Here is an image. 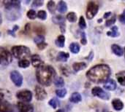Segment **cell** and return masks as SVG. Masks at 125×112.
Returning <instances> with one entry per match:
<instances>
[{
	"label": "cell",
	"mask_w": 125,
	"mask_h": 112,
	"mask_svg": "<svg viewBox=\"0 0 125 112\" xmlns=\"http://www.w3.org/2000/svg\"><path fill=\"white\" fill-rule=\"evenodd\" d=\"M111 74L110 67L106 64H99L93 66L86 73L87 78L94 83H105Z\"/></svg>",
	"instance_id": "cell-1"
},
{
	"label": "cell",
	"mask_w": 125,
	"mask_h": 112,
	"mask_svg": "<svg viewBox=\"0 0 125 112\" xmlns=\"http://www.w3.org/2000/svg\"><path fill=\"white\" fill-rule=\"evenodd\" d=\"M56 76V71L50 66H41L37 71V79L42 85L49 86L54 77Z\"/></svg>",
	"instance_id": "cell-2"
},
{
	"label": "cell",
	"mask_w": 125,
	"mask_h": 112,
	"mask_svg": "<svg viewBox=\"0 0 125 112\" xmlns=\"http://www.w3.org/2000/svg\"><path fill=\"white\" fill-rule=\"evenodd\" d=\"M12 54L16 58H23L30 54V50L26 46H14L12 48Z\"/></svg>",
	"instance_id": "cell-3"
},
{
	"label": "cell",
	"mask_w": 125,
	"mask_h": 112,
	"mask_svg": "<svg viewBox=\"0 0 125 112\" xmlns=\"http://www.w3.org/2000/svg\"><path fill=\"white\" fill-rule=\"evenodd\" d=\"M12 60L11 53L5 48L0 47V64L3 66L9 65Z\"/></svg>",
	"instance_id": "cell-4"
},
{
	"label": "cell",
	"mask_w": 125,
	"mask_h": 112,
	"mask_svg": "<svg viewBox=\"0 0 125 112\" xmlns=\"http://www.w3.org/2000/svg\"><path fill=\"white\" fill-rule=\"evenodd\" d=\"M99 9V5L95 1H89L86 9V17L88 19H92L97 13Z\"/></svg>",
	"instance_id": "cell-5"
},
{
	"label": "cell",
	"mask_w": 125,
	"mask_h": 112,
	"mask_svg": "<svg viewBox=\"0 0 125 112\" xmlns=\"http://www.w3.org/2000/svg\"><path fill=\"white\" fill-rule=\"evenodd\" d=\"M92 93L94 96H97L100 98L105 100V101L109 100L110 98V95L107 93L106 92H105L100 87H94L92 90Z\"/></svg>",
	"instance_id": "cell-6"
},
{
	"label": "cell",
	"mask_w": 125,
	"mask_h": 112,
	"mask_svg": "<svg viewBox=\"0 0 125 112\" xmlns=\"http://www.w3.org/2000/svg\"><path fill=\"white\" fill-rule=\"evenodd\" d=\"M17 98L23 102H29L32 98V93L29 90H23L20 91L16 95Z\"/></svg>",
	"instance_id": "cell-7"
},
{
	"label": "cell",
	"mask_w": 125,
	"mask_h": 112,
	"mask_svg": "<svg viewBox=\"0 0 125 112\" xmlns=\"http://www.w3.org/2000/svg\"><path fill=\"white\" fill-rule=\"evenodd\" d=\"M10 79L17 87L21 86L23 82V77L18 71H12L10 74Z\"/></svg>",
	"instance_id": "cell-8"
},
{
	"label": "cell",
	"mask_w": 125,
	"mask_h": 112,
	"mask_svg": "<svg viewBox=\"0 0 125 112\" xmlns=\"http://www.w3.org/2000/svg\"><path fill=\"white\" fill-rule=\"evenodd\" d=\"M35 95L38 101H42L47 97V93L42 87L37 85L35 87Z\"/></svg>",
	"instance_id": "cell-9"
},
{
	"label": "cell",
	"mask_w": 125,
	"mask_h": 112,
	"mask_svg": "<svg viewBox=\"0 0 125 112\" xmlns=\"http://www.w3.org/2000/svg\"><path fill=\"white\" fill-rule=\"evenodd\" d=\"M18 109L19 110V112H33L34 111L32 105L26 103L24 102L18 103Z\"/></svg>",
	"instance_id": "cell-10"
},
{
	"label": "cell",
	"mask_w": 125,
	"mask_h": 112,
	"mask_svg": "<svg viewBox=\"0 0 125 112\" xmlns=\"http://www.w3.org/2000/svg\"><path fill=\"white\" fill-rule=\"evenodd\" d=\"M13 106L7 101H0V112H13Z\"/></svg>",
	"instance_id": "cell-11"
},
{
	"label": "cell",
	"mask_w": 125,
	"mask_h": 112,
	"mask_svg": "<svg viewBox=\"0 0 125 112\" xmlns=\"http://www.w3.org/2000/svg\"><path fill=\"white\" fill-rule=\"evenodd\" d=\"M31 63H32L33 66H34L37 69L43 65L42 61L38 55H34L31 56Z\"/></svg>",
	"instance_id": "cell-12"
},
{
	"label": "cell",
	"mask_w": 125,
	"mask_h": 112,
	"mask_svg": "<svg viewBox=\"0 0 125 112\" xmlns=\"http://www.w3.org/2000/svg\"><path fill=\"white\" fill-rule=\"evenodd\" d=\"M104 87H105V89L110 90V91L115 90L116 88V83L114 79H108L104 84Z\"/></svg>",
	"instance_id": "cell-13"
},
{
	"label": "cell",
	"mask_w": 125,
	"mask_h": 112,
	"mask_svg": "<svg viewBox=\"0 0 125 112\" xmlns=\"http://www.w3.org/2000/svg\"><path fill=\"white\" fill-rule=\"evenodd\" d=\"M112 105H113V107L114 109L116 110V111H121L124 108V103L122 101H120L119 99L118 98H116V99H114L112 101Z\"/></svg>",
	"instance_id": "cell-14"
},
{
	"label": "cell",
	"mask_w": 125,
	"mask_h": 112,
	"mask_svg": "<svg viewBox=\"0 0 125 112\" xmlns=\"http://www.w3.org/2000/svg\"><path fill=\"white\" fill-rule=\"evenodd\" d=\"M111 49L114 52V54H116L118 56H122L124 54V50L118 44H113L111 46Z\"/></svg>",
	"instance_id": "cell-15"
},
{
	"label": "cell",
	"mask_w": 125,
	"mask_h": 112,
	"mask_svg": "<svg viewBox=\"0 0 125 112\" xmlns=\"http://www.w3.org/2000/svg\"><path fill=\"white\" fill-rule=\"evenodd\" d=\"M86 64L83 62H81V63H73V70L75 71V72H78L79 71H81L84 69L86 68Z\"/></svg>",
	"instance_id": "cell-16"
},
{
	"label": "cell",
	"mask_w": 125,
	"mask_h": 112,
	"mask_svg": "<svg viewBox=\"0 0 125 112\" xmlns=\"http://www.w3.org/2000/svg\"><path fill=\"white\" fill-rule=\"evenodd\" d=\"M82 98H81V95L80 93H73L72 94V95L70 96V101L73 103H77L78 102H80L81 101Z\"/></svg>",
	"instance_id": "cell-17"
},
{
	"label": "cell",
	"mask_w": 125,
	"mask_h": 112,
	"mask_svg": "<svg viewBox=\"0 0 125 112\" xmlns=\"http://www.w3.org/2000/svg\"><path fill=\"white\" fill-rule=\"evenodd\" d=\"M57 9L61 13H64L65 12H67V6L66 2H64L63 1H60L59 2V4H58Z\"/></svg>",
	"instance_id": "cell-18"
},
{
	"label": "cell",
	"mask_w": 125,
	"mask_h": 112,
	"mask_svg": "<svg viewBox=\"0 0 125 112\" xmlns=\"http://www.w3.org/2000/svg\"><path fill=\"white\" fill-rule=\"evenodd\" d=\"M119 32L118 30V27L114 26L111 28V31H108L107 32V35L111 37H117L119 36Z\"/></svg>",
	"instance_id": "cell-19"
},
{
	"label": "cell",
	"mask_w": 125,
	"mask_h": 112,
	"mask_svg": "<svg viewBox=\"0 0 125 112\" xmlns=\"http://www.w3.org/2000/svg\"><path fill=\"white\" fill-rule=\"evenodd\" d=\"M116 78L120 85L125 86V71H121L116 74Z\"/></svg>",
	"instance_id": "cell-20"
},
{
	"label": "cell",
	"mask_w": 125,
	"mask_h": 112,
	"mask_svg": "<svg viewBox=\"0 0 125 112\" xmlns=\"http://www.w3.org/2000/svg\"><path fill=\"white\" fill-rule=\"evenodd\" d=\"M53 21L56 24H59L60 26H63L64 25L65 23V18L62 15H56L53 17Z\"/></svg>",
	"instance_id": "cell-21"
},
{
	"label": "cell",
	"mask_w": 125,
	"mask_h": 112,
	"mask_svg": "<svg viewBox=\"0 0 125 112\" xmlns=\"http://www.w3.org/2000/svg\"><path fill=\"white\" fill-rule=\"evenodd\" d=\"M70 57V55L64 52H59L57 55V59L62 62H66Z\"/></svg>",
	"instance_id": "cell-22"
},
{
	"label": "cell",
	"mask_w": 125,
	"mask_h": 112,
	"mask_svg": "<svg viewBox=\"0 0 125 112\" xmlns=\"http://www.w3.org/2000/svg\"><path fill=\"white\" fill-rule=\"evenodd\" d=\"M70 51L73 53L77 54L80 51V46H79V44L78 43L73 42V43L70 44Z\"/></svg>",
	"instance_id": "cell-23"
},
{
	"label": "cell",
	"mask_w": 125,
	"mask_h": 112,
	"mask_svg": "<svg viewBox=\"0 0 125 112\" xmlns=\"http://www.w3.org/2000/svg\"><path fill=\"white\" fill-rule=\"evenodd\" d=\"M64 42H65V38L64 36L63 35H60L59 36H58L57 39L56 40V44L59 47H63L64 46Z\"/></svg>",
	"instance_id": "cell-24"
},
{
	"label": "cell",
	"mask_w": 125,
	"mask_h": 112,
	"mask_svg": "<svg viewBox=\"0 0 125 112\" xmlns=\"http://www.w3.org/2000/svg\"><path fill=\"white\" fill-rule=\"evenodd\" d=\"M47 7H48V10H49L51 13H53V12H55V9H56V4H55V2L53 1H49L48 2Z\"/></svg>",
	"instance_id": "cell-25"
},
{
	"label": "cell",
	"mask_w": 125,
	"mask_h": 112,
	"mask_svg": "<svg viewBox=\"0 0 125 112\" xmlns=\"http://www.w3.org/2000/svg\"><path fill=\"white\" fill-rule=\"evenodd\" d=\"M67 19L70 21V22H75L77 20V15L75 12H70L67 14Z\"/></svg>",
	"instance_id": "cell-26"
},
{
	"label": "cell",
	"mask_w": 125,
	"mask_h": 112,
	"mask_svg": "<svg viewBox=\"0 0 125 112\" xmlns=\"http://www.w3.org/2000/svg\"><path fill=\"white\" fill-rule=\"evenodd\" d=\"M49 105H50L52 108L56 109L58 106H59V100H58L57 98H52V99L49 101Z\"/></svg>",
	"instance_id": "cell-27"
},
{
	"label": "cell",
	"mask_w": 125,
	"mask_h": 112,
	"mask_svg": "<svg viewBox=\"0 0 125 112\" xmlns=\"http://www.w3.org/2000/svg\"><path fill=\"white\" fill-rule=\"evenodd\" d=\"M54 84H55V85H56V87H62L64 85V79H63L62 77H58L56 79H55Z\"/></svg>",
	"instance_id": "cell-28"
},
{
	"label": "cell",
	"mask_w": 125,
	"mask_h": 112,
	"mask_svg": "<svg viewBox=\"0 0 125 112\" xmlns=\"http://www.w3.org/2000/svg\"><path fill=\"white\" fill-rule=\"evenodd\" d=\"M29 65H30L29 61L27 60H25V59L20 60L19 63H18V66L21 68H27V67L29 66Z\"/></svg>",
	"instance_id": "cell-29"
},
{
	"label": "cell",
	"mask_w": 125,
	"mask_h": 112,
	"mask_svg": "<svg viewBox=\"0 0 125 112\" xmlns=\"http://www.w3.org/2000/svg\"><path fill=\"white\" fill-rule=\"evenodd\" d=\"M56 95L59 98H64L67 94V90L65 89H60L56 91Z\"/></svg>",
	"instance_id": "cell-30"
},
{
	"label": "cell",
	"mask_w": 125,
	"mask_h": 112,
	"mask_svg": "<svg viewBox=\"0 0 125 112\" xmlns=\"http://www.w3.org/2000/svg\"><path fill=\"white\" fill-rule=\"evenodd\" d=\"M27 17L31 19V20H34L35 19L36 16H37V14H36V12L33 9H30L27 12V14H26Z\"/></svg>",
	"instance_id": "cell-31"
},
{
	"label": "cell",
	"mask_w": 125,
	"mask_h": 112,
	"mask_svg": "<svg viewBox=\"0 0 125 112\" xmlns=\"http://www.w3.org/2000/svg\"><path fill=\"white\" fill-rule=\"evenodd\" d=\"M44 40H45V38H44V36L42 34H39V35H37L34 38V42L37 43V44H41V43H43L44 42Z\"/></svg>",
	"instance_id": "cell-32"
},
{
	"label": "cell",
	"mask_w": 125,
	"mask_h": 112,
	"mask_svg": "<svg viewBox=\"0 0 125 112\" xmlns=\"http://www.w3.org/2000/svg\"><path fill=\"white\" fill-rule=\"evenodd\" d=\"M37 16L41 20H45L47 17V13L45 10H40L37 13Z\"/></svg>",
	"instance_id": "cell-33"
},
{
	"label": "cell",
	"mask_w": 125,
	"mask_h": 112,
	"mask_svg": "<svg viewBox=\"0 0 125 112\" xmlns=\"http://www.w3.org/2000/svg\"><path fill=\"white\" fill-rule=\"evenodd\" d=\"M79 26L82 29H84L86 28V21H85V19L83 16H81L80 17V20H79Z\"/></svg>",
	"instance_id": "cell-34"
},
{
	"label": "cell",
	"mask_w": 125,
	"mask_h": 112,
	"mask_svg": "<svg viewBox=\"0 0 125 112\" xmlns=\"http://www.w3.org/2000/svg\"><path fill=\"white\" fill-rule=\"evenodd\" d=\"M115 22H116V15L113 16L111 19L108 20L106 21V23H105V26H106L107 27L111 26L113 25Z\"/></svg>",
	"instance_id": "cell-35"
},
{
	"label": "cell",
	"mask_w": 125,
	"mask_h": 112,
	"mask_svg": "<svg viewBox=\"0 0 125 112\" xmlns=\"http://www.w3.org/2000/svg\"><path fill=\"white\" fill-rule=\"evenodd\" d=\"M43 4V1H40V0H35L32 2V7H39L40 6H42Z\"/></svg>",
	"instance_id": "cell-36"
},
{
	"label": "cell",
	"mask_w": 125,
	"mask_h": 112,
	"mask_svg": "<svg viewBox=\"0 0 125 112\" xmlns=\"http://www.w3.org/2000/svg\"><path fill=\"white\" fill-rule=\"evenodd\" d=\"M81 36H82V38H81V44H83V45H85V44H86V43H87V40H86V34H85V33L84 32H81Z\"/></svg>",
	"instance_id": "cell-37"
},
{
	"label": "cell",
	"mask_w": 125,
	"mask_h": 112,
	"mask_svg": "<svg viewBox=\"0 0 125 112\" xmlns=\"http://www.w3.org/2000/svg\"><path fill=\"white\" fill-rule=\"evenodd\" d=\"M119 21L122 24H125V14H122L121 15H119Z\"/></svg>",
	"instance_id": "cell-38"
},
{
	"label": "cell",
	"mask_w": 125,
	"mask_h": 112,
	"mask_svg": "<svg viewBox=\"0 0 125 112\" xmlns=\"http://www.w3.org/2000/svg\"><path fill=\"white\" fill-rule=\"evenodd\" d=\"M46 46H47V44H46V43H45V42L37 44L38 49H40V50H42V49H44Z\"/></svg>",
	"instance_id": "cell-39"
},
{
	"label": "cell",
	"mask_w": 125,
	"mask_h": 112,
	"mask_svg": "<svg viewBox=\"0 0 125 112\" xmlns=\"http://www.w3.org/2000/svg\"><path fill=\"white\" fill-rule=\"evenodd\" d=\"M18 26H15L14 27V28H13V30H12V31H9V34H12V35L14 36V32H15V31L18 29Z\"/></svg>",
	"instance_id": "cell-40"
},
{
	"label": "cell",
	"mask_w": 125,
	"mask_h": 112,
	"mask_svg": "<svg viewBox=\"0 0 125 112\" xmlns=\"http://www.w3.org/2000/svg\"><path fill=\"white\" fill-rule=\"evenodd\" d=\"M111 15V12H108L105 13V15H104L103 17H104V18H105V19H107V18H108Z\"/></svg>",
	"instance_id": "cell-41"
},
{
	"label": "cell",
	"mask_w": 125,
	"mask_h": 112,
	"mask_svg": "<svg viewBox=\"0 0 125 112\" xmlns=\"http://www.w3.org/2000/svg\"><path fill=\"white\" fill-rule=\"evenodd\" d=\"M3 99H4V93L1 91H0V101H1Z\"/></svg>",
	"instance_id": "cell-42"
},
{
	"label": "cell",
	"mask_w": 125,
	"mask_h": 112,
	"mask_svg": "<svg viewBox=\"0 0 125 112\" xmlns=\"http://www.w3.org/2000/svg\"><path fill=\"white\" fill-rule=\"evenodd\" d=\"M1 22H2V19H1V13H0V25L1 24Z\"/></svg>",
	"instance_id": "cell-43"
},
{
	"label": "cell",
	"mask_w": 125,
	"mask_h": 112,
	"mask_svg": "<svg viewBox=\"0 0 125 112\" xmlns=\"http://www.w3.org/2000/svg\"><path fill=\"white\" fill-rule=\"evenodd\" d=\"M56 112H64L63 109H59V110H58Z\"/></svg>",
	"instance_id": "cell-44"
},
{
	"label": "cell",
	"mask_w": 125,
	"mask_h": 112,
	"mask_svg": "<svg viewBox=\"0 0 125 112\" xmlns=\"http://www.w3.org/2000/svg\"><path fill=\"white\" fill-rule=\"evenodd\" d=\"M102 20H102V19H100V20H98V21H99V22H101V21H102Z\"/></svg>",
	"instance_id": "cell-45"
},
{
	"label": "cell",
	"mask_w": 125,
	"mask_h": 112,
	"mask_svg": "<svg viewBox=\"0 0 125 112\" xmlns=\"http://www.w3.org/2000/svg\"><path fill=\"white\" fill-rule=\"evenodd\" d=\"M124 12H125V13H124V14H125V11H124Z\"/></svg>",
	"instance_id": "cell-46"
},
{
	"label": "cell",
	"mask_w": 125,
	"mask_h": 112,
	"mask_svg": "<svg viewBox=\"0 0 125 112\" xmlns=\"http://www.w3.org/2000/svg\"></svg>",
	"instance_id": "cell-47"
},
{
	"label": "cell",
	"mask_w": 125,
	"mask_h": 112,
	"mask_svg": "<svg viewBox=\"0 0 125 112\" xmlns=\"http://www.w3.org/2000/svg\"><path fill=\"white\" fill-rule=\"evenodd\" d=\"M0 35H1V34H0Z\"/></svg>",
	"instance_id": "cell-48"
}]
</instances>
